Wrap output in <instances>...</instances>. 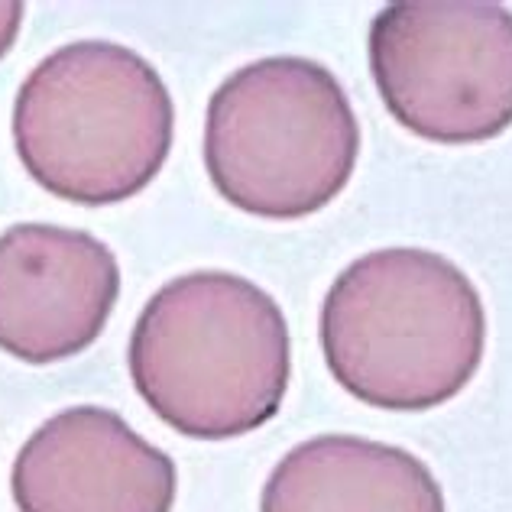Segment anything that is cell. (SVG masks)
<instances>
[{"label":"cell","instance_id":"obj_7","mask_svg":"<svg viewBox=\"0 0 512 512\" xmlns=\"http://www.w3.org/2000/svg\"><path fill=\"white\" fill-rule=\"evenodd\" d=\"M175 487L172 457L101 406L46 419L10 470L20 512H172Z\"/></svg>","mask_w":512,"mask_h":512},{"label":"cell","instance_id":"obj_4","mask_svg":"<svg viewBox=\"0 0 512 512\" xmlns=\"http://www.w3.org/2000/svg\"><path fill=\"white\" fill-rule=\"evenodd\" d=\"M360 156L347 91L305 56H266L224 78L208 101L205 169L234 208L299 221L338 198Z\"/></svg>","mask_w":512,"mask_h":512},{"label":"cell","instance_id":"obj_5","mask_svg":"<svg viewBox=\"0 0 512 512\" xmlns=\"http://www.w3.org/2000/svg\"><path fill=\"white\" fill-rule=\"evenodd\" d=\"M370 75L386 111L441 146L512 127V10L493 0H402L370 23Z\"/></svg>","mask_w":512,"mask_h":512},{"label":"cell","instance_id":"obj_1","mask_svg":"<svg viewBox=\"0 0 512 512\" xmlns=\"http://www.w3.org/2000/svg\"><path fill=\"white\" fill-rule=\"evenodd\" d=\"M318 338L344 393L386 412H428L464 393L487 354V308L448 256L363 253L331 282Z\"/></svg>","mask_w":512,"mask_h":512},{"label":"cell","instance_id":"obj_9","mask_svg":"<svg viewBox=\"0 0 512 512\" xmlns=\"http://www.w3.org/2000/svg\"><path fill=\"white\" fill-rule=\"evenodd\" d=\"M23 13L26 7L20 0H0V59L7 56L10 46L17 43V33L23 26Z\"/></svg>","mask_w":512,"mask_h":512},{"label":"cell","instance_id":"obj_2","mask_svg":"<svg viewBox=\"0 0 512 512\" xmlns=\"http://www.w3.org/2000/svg\"><path fill=\"white\" fill-rule=\"evenodd\" d=\"M130 380L169 428L198 441L250 435L276 419L292 376L282 308L256 282L198 269L143 305L127 347Z\"/></svg>","mask_w":512,"mask_h":512},{"label":"cell","instance_id":"obj_6","mask_svg":"<svg viewBox=\"0 0 512 512\" xmlns=\"http://www.w3.org/2000/svg\"><path fill=\"white\" fill-rule=\"evenodd\" d=\"M120 295L114 250L88 231L13 224L0 234V350L33 367L101 338Z\"/></svg>","mask_w":512,"mask_h":512},{"label":"cell","instance_id":"obj_3","mask_svg":"<svg viewBox=\"0 0 512 512\" xmlns=\"http://www.w3.org/2000/svg\"><path fill=\"white\" fill-rule=\"evenodd\" d=\"M26 175L75 205H117L166 166L172 94L150 62L107 39H78L36 65L13 101Z\"/></svg>","mask_w":512,"mask_h":512},{"label":"cell","instance_id":"obj_8","mask_svg":"<svg viewBox=\"0 0 512 512\" xmlns=\"http://www.w3.org/2000/svg\"><path fill=\"white\" fill-rule=\"evenodd\" d=\"M260 512H448L435 474L412 451L360 435H318L269 474Z\"/></svg>","mask_w":512,"mask_h":512}]
</instances>
